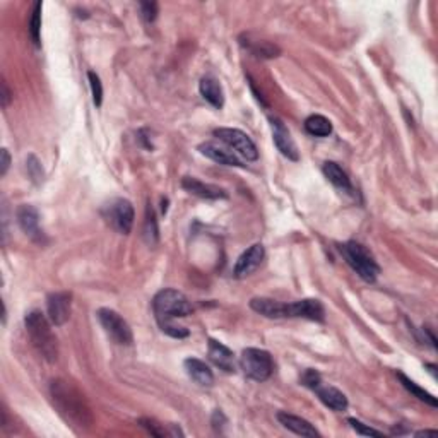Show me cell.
Returning <instances> with one entry per match:
<instances>
[{
	"instance_id": "603a6c76",
	"label": "cell",
	"mask_w": 438,
	"mask_h": 438,
	"mask_svg": "<svg viewBox=\"0 0 438 438\" xmlns=\"http://www.w3.org/2000/svg\"><path fill=\"white\" fill-rule=\"evenodd\" d=\"M305 130L310 136L315 137H327L332 132L331 120L326 118L324 115H310L305 120Z\"/></svg>"
},
{
	"instance_id": "5b68a950",
	"label": "cell",
	"mask_w": 438,
	"mask_h": 438,
	"mask_svg": "<svg viewBox=\"0 0 438 438\" xmlns=\"http://www.w3.org/2000/svg\"><path fill=\"white\" fill-rule=\"evenodd\" d=\"M240 366L249 379L255 382H266L273 375V356L264 349L247 348L240 356Z\"/></svg>"
},
{
	"instance_id": "e575fe53",
	"label": "cell",
	"mask_w": 438,
	"mask_h": 438,
	"mask_svg": "<svg viewBox=\"0 0 438 438\" xmlns=\"http://www.w3.org/2000/svg\"><path fill=\"white\" fill-rule=\"evenodd\" d=\"M10 100H12V94H10V90L7 87L6 83H2V107L3 108L9 107Z\"/></svg>"
},
{
	"instance_id": "6da1fadb",
	"label": "cell",
	"mask_w": 438,
	"mask_h": 438,
	"mask_svg": "<svg viewBox=\"0 0 438 438\" xmlns=\"http://www.w3.org/2000/svg\"><path fill=\"white\" fill-rule=\"evenodd\" d=\"M50 395L59 415L69 425L77 430L91 428L93 425V413L83 392L74 384L65 380H54L50 385Z\"/></svg>"
},
{
	"instance_id": "4dcf8cb0",
	"label": "cell",
	"mask_w": 438,
	"mask_h": 438,
	"mask_svg": "<svg viewBox=\"0 0 438 438\" xmlns=\"http://www.w3.org/2000/svg\"><path fill=\"white\" fill-rule=\"evenodd\" d=\"M140 14L146 23H154L158 17V3L156 2H140Z\"/></svg>"
},
{
	"instance_id": "44dd1931",
	"label": "cell",
	"mask_w": 438,
	"mask_h": 438,
	"mask_svg": "<svg viewBox=\"0 0 438 438\" xmlns=\"http://www.w3.org/2000/svg\"><path fill=\"white\" fill-rule=\"evenodd\" d=\"M199 91L204 100L209 101L214 108H222V105H225V93H222V87L218 79H214L211 76L202 77L199 83Z\"/></svg>"
},
{
	"instance_id": "d4e9b609",
	"label": "cell",
	"mask_w": 438,
	"mask_h": 438,
	"mask_svg": "<svg viewBox=\"0 0 438 438\" xmlns=\"http://www.w3.org/2000/svg\"><path fill=\"white\" fill-rule=\"evenodd\" d=\"M140 426L143 428H146L147 432L151 433L153 437H176V435H183L182 432H180V428H176V426L171 425V428L166 430L165 425H161V423H158L156 419H151V418H143L140 419Z\"/></svg>"
},
{
	"instance_id": "7402d4cb",
	"label": "cell",
	"mask_w": 438,
	"mask_h": 438,
	"mask_svg": "<svg viewBox=\"0 0 438 438\" xmlns=\"http://www.w3.org/2000/svg\"><path fill=\"white\" fill-rule=\"evenodd\" d=\"M322 171L324 175H326V178L335 187V189L344 190V192H351V180H349L348 173H346L337 163L327 161V163H324Z\"/></svg>"
},
{
	"instance_id": "ffe728a7",
	"label": "cell",
	"mask_w": 438,
	"mask_h": 438,
	"mask_svg": "<svg viewBox=\"0 0 438 438\" xmlns=\"http://www.w3.org/2000/svg\"><path fill=\"white\" fill-rule=\"evenodd\" d=\"M250 309L267 319H284L286 317V303L275 302L271 298H253L250 302Z\"/></svg>"
},
{
	"instance_id": "5bb4252c",
	"label": "cell",
	"mask_w": 438,
	"mask_h": 438,
	"mask_svg": "<svg viewBox=\"0 0 438 438\" xmlns=\"http://www.w3.org/2000/svg\"><path fill=\"white\" fill-rule=\"evenodd\" d=\"M17 222H19L21 229L30 236L34 242H41L43 238V231L40 229V214L33 206H21L16 213Z\"/></svg>"
},
{
	"instance_id": "836d02e7",
	"label": "cell",
	"mask_w": 438,
	"mask_h": 438,
	"mask_svg": "<svg viewBox=\"0 0 438 438\" xmlns=\"http://www.w3.org/2000/svg\"><path fill=\"white\" fill-rule=\"evenodd\" d=\"M10 166V154L7 149H2V168H0V175H6L7 169H9Z\"/></svg>"
},
{
	"instance_id": "9c48e42d",
	"label": "cell",
	"mask_w": 438,
	"mask_h": 438,
	"mask_svg": "<svg viewBox=\"0 0 438 438\" xmlns=\"http://www.w3.org/2000/svg\"><path fill=\"white\" fill-rule=\"evenodd\" d=\"M47 312L54 326H63L70 319V312H72V295L69 291L52 293L47 298Z\"/></svg>"
},
{
	"instance_id": "ba28073f",
	"label": "cell",
	"mask_w": 438,
	"mask_h": 438,
	"mask_svg": "<svg viewBox=\"0 0 438 438\" xmlns=\"http://www.w3.org/2000/svg\"><path fill=\"white\" fill-rule=\"evenodd\" d=\"M98 320H100V324L103 326L107 334L113 341L123 346L132 344L134 335L132 331H130V326L115 312V310L101 309L100 312H98Z\"/></svg>"
},
{
	"instance_id": "4fadbf2b",
	"label": "cell",
	"mask_w": 438,
	"mask_h": 438,
	"mask_svg": "<svg viewBox=\"0 0 438 438\" xmlns=\"http://www.w3.org/2000/svg\"><path fill=\"white\" fill-rule=\"evenodd\" d=\"M182 187L183 190H187L192 196L200 197V199H207V200H218V199H226L228 194H226L225 189L218 185H211V183H204L200 180L194 178V176H185L182 180Z\"/></svg>"
},
{
	"instance_id": "4316f807",
	"label": "cell",
	"mask_w": 438,
	"mask_h": 438,
	"mask_svg": "<svg viewBox=\"0 0 438 438\" xmlns=\"http://www.w3.org/2000/svg\"><path fill=\"white\" fill-rule=\"evenodd\" d=\"M41 2H36L33 7V14H31V19H30V34H31V40L36 47H40V33H41Z\"/></svg>"
},
{
	"instance_id": "83f0119b",
	"label": "cell",
	"mask_w": 438,
	"mask_h": 438,
	"mask_svg": "<svg viewBox=\"0 0 438 438\" xmlns=\"http://www.w3.org/2000/svg\"><path fill=\"white\" fill-rule=\"evenodd\" d=\"M87 79H90L94 105H96V107H101V101H103V86H101L100 77H98V74H94L93 70H91V72H87Z\"/></svg>"
},
{
	"instance_id": "7a4b0ae2",
	"label": "cell",
	"mask_w": 438,
	"mask_h": 438,
	"mask_svg": "<svg viewBox=\"0 0 438 438\" xmlns=\"http://www.w3.org/2000/svg\"><path fill=\"white\" fill-rule=\"evenodd\" d=\"M153 310L158 326L165 334L175 339H183L189 335V331L185 327L173 324V319H182V317L190 315L194 312L192 305L183 293L176 291V289H161L154 296Z\"/></svg>"
},
{
	"instance_id": "d6a6232c",
	"label": "cell",
	"mask_w": 438,
	"mask_h": 438,
	"mask_svg": "<svg viewBox=\"0 0 438 438\" xmlns=\"http://www.w3.org/2000/svg\"><path fill=\"white\" fill-rule=\"evenodd\" d=\"M151 235H153L154 242L158 238V226L156 221H154V213L153 209H147V219H146V236H147V242L151 243Z\"/></svg>"
},
{
	"instance_id": "2e32d148",
	"label": "cell",
	"mask_w": 438,
	"mask_h": 438,
	"mask_svg": "<svg viewBox=\"0 0 438 438\" xmlns=\"http://www.w3.org/2000/svg\"><path fill=\"white\" fill-rule=\"evenodd\" d=\"M199 151L200 154H204L206 158H209V160L216 161V163L219 165H225V166H235V168H243L242 161H240V158L236 156L233 151L226 149V147H221L218 146V144L214 143H204L199 146Z\"/></svg>"
},
{
	"instance_id": "ac0fdd59",
	"label": "cell",
	"mask_w": 438,
	"mask_h": 438,
	"mask_svg": "<svg viewBox=\"0 0 438 438\" xmlns=\"http://www.w3.org/2000/svg\"><path fill=\"white\" fill-rule=\"evenodd\" d=\"M185 365L187 373H189L190 379L194 380L196 384H199L200 387H211L214 384V375H213V370L206 365L204 362L197 358H187L183 362Z\"/></svg>"
},
{
	"instance_id": "8992f818",
	"label": "cell",
	"mask_w": 438,
	"mask_h": 438,
	"mask_svg": "<svg viewBox=\"0 0 438 438\" xmlns=\"http://www.w3.org/2000/svg\"><path fill=\"white\" fill-rule=\"evenodd\" d=\"M103 216L113 229L122 235H129L134 226V207L127 199L110 200L103 209Z\"/></svg>"
},
{
	"instance_id": "30bf717a",
	"label": "cell",
	"mask_w": 438,
	"mask_h": 438,
	"mask_svg": "<svg viewBox=\"0 0 438 438\" xmlns=\"http://www.w3.org/2000/svg\"><path fill=\"white\" fill-rule=\"evenodd\" d=\"M286 317H296V319H309L313 322H324L326 320V310L319 300L306 298L295 303H286Z\"/></svg>"
},
{
	"instance_id": "9a60e30c",
	"label": "cell",
	"mask_w": 438,
	"mask_h": 438,
	"mask_svg": "<svg viewBox=\"0 0 438 438\" xmlns=\"http://www.w3.org/2000/svg\"><path fill=\"white\" fill-rule=\"evenodd\" d=\"M209 359L218 366L219 370L226 373H235L236 363H235V355L229 348H226L225 344L216 341V339H209Z\"/></svg>"
},
{
	"instance_id": "1f68e13d",
	"label": "cell",
	"mask_w": 438,
	"mask_h": 438,
	"mask_svg": "<svg viewBox=\"0 0 438 438\" xmlns=\"http://www.w3.org/2000/svg\"><path fill=\"white\" fill-rule=\"evenodd\" d=\"M302 384L305 385V387H309V388H312V390H315V388L319 387L320 384H322V379H320V373L317 372V370H306V372L302 375Z\"/></svg>"
},
{
	"instance_id": "d6986e66",
	"label": "cell",
	"mask_w": 438,
	"mask_h": 438,
	"mask_svg": "<svg viewBox=\"0 0 438 438\" xmlns=\"http://www.w3.org/2000/svg\"><path fill=\"white\" fill-rule=\"evenodd\" d=\"M317 395H319L320 401L324 402V404L327 406V408H331L332 411H346L348 409V397H346L344 394H342L339 388L335 387H331V385H322L320 384L319 387L315 388Z\"/></svg>"
},
{
	"instance_id": "8fae6325",
	"label": "cell",
	"mask_w": 438,
	"mask_h": 438,
	"mask_svg": "<svg viewBox=\"0 0 438 438\" xmlns=\"http://www.w3.org/2000/svg\"><path fill=\"white\" fill-rule=\"evenodd\" d=\"M264 257H266V250H264V247L260 245V243H255V245L250 247L249 250H245V252L240 255V259L236 260L233 275H235L236 279H243L247 278V275L255 273L260 267V264H262Z\"/></svg>"
},
{
	"instance_id": "d590c367",
	"label": "cell",
	"mask_w": 438,
	"mask_h": 438,
	"mask_svg": "<svg viewBox=\"0 0 438 438\" xmlns=\"http://www.w3.org/2000/svg\"><path fill=\"white\" fill-rule=\"evenodd\" d=\"M416 435H437V430H421V432H416Z\"/></svg>"
},
{
	"instance_id": "484cf974",
	"label": "cell",
	"mask_w": 438,
	"mask_h": 438,
	"mask_svg": "<svg viewBox=\"0 0 438 438\" xmlns=\"http://www.w3.org/2000/svg\"><path fill=\"white\" fill-rule=\"evenodd\" d=\"M249 47V50L252 52L253 55L259 56V59H275V56H279V48L275 47V45L269 43V41H255L253 45H247Z\"/></svg>"
},
{
	"instance_id": "e0dca14e",
	"label": "cell",
	"mask_w": 438,
	"mask_h": 438,
	"mask_svg": "<svg viewBox=\"0 0 438 438\" xmlns=\"http://www.w3.org/2000/svg\"><path fill=\"white\" fill-rule=\"evenodd\" d=\"M278 419L286 430L289 432L296 433V435H302V437H320V433L317 432L315 426L310 425L306 419L300 418V416L295 415H289V413H278Z\"/></svg>"
},
{
	"instance_id": "f546056e",
	"label": "cell",
	"mask_w": 438,
	"mask_h": 438,
	"mask_svg": "<svg viewBox=\"0 0 438 438\" xmlns=\"http://www.w3.org/2000/svg\"><path fill=\"white\" fill-rule=\"evenodd\" d=\"M26 165H28V173H30V176L33 178V182L40 183L41 180H43V168H41V163L38 161V158L31 154V156H28Z\"/></svg>"
},
{
	"instance_id": "52a82bcc",
	"label": "cell",
	"mask_w": 438,
	"mask_h": 438,
	"mask_svg": "<svg viewBox=\"0 0 438 438\" xmlns=\"http://www.w3.org/2000/svg\"><path fill=\"white\" fill-rule=\"evenodd\" d=\"M214 136L221 143H225L229 149H235L236 153L242 154L247 161H255L259 158V151H257L253 140L245 132H242V130L221 127V129L214 130Z\"/></svg>"
},
{
	"instance_id": "7c38bea8",
	"label": "cell",
	"mask_w": 438,
	"mask_h": 438,
	"mask_svg": "<svg viewBox=\"0 0 438 438\" xmlns=\"http://www.w3.org/2000/svg\"><path fill=\"white\" fill-rule=\"evenodd\" d=\"M271 125H273V139L275 147L281 151L282 156H286L291 161H298L300 154H298V147H296L295 140H293L291 134L286 129L284 123L279 118H271Z\"/></svg>"
},
{
	"instance_id": "f1b7e54d",
	"label": "cell",
	"mask_w": 438,
	"mask_h": 438,
	"mask_svg": "<svg viewBox=\"0 0 438 438\" xmlns=\"http://www.w3.org/2000/svg\"><path fill=\"white\" fill-rule=\"evenodd\" d=\"M348 423L351 425V428L355 430L356 433H359V435H365V437H382L384 435L382 432H379V430L365 425V423H362L359 419H356V418H348Z\"/></svg>"
},
{
	"instance_id": "277c9868",
	"label": "cell",
	"mask_w": 438,
	"mask_h": 438,
	"mask_svg": "<svg viewBox=\"0 0 438 438\" xmlns=\"http://www.w3.org/2000/svg\"><path fill=\"white\" fill-rule=\"evenodd\" d=\"M342 257L346 259V262L349 264L353 271L366 282H375L377 278L380 274V267L377 264L375 257L372 255L368 249L365 245L358 242H348L344 245L339 247Z\"/></svg>"
},
{
	"instance_id": "cb8c5ba5",
	"label": "cell",
	"mask_w": 438,
	"mask_h": 438,
	"mask_svg": "<svg viewBox=\"0 0 438 438\" xmlns=\"http://www.w3.org/2000/svg\"><path fill=\"white\" fill-rule=\"evenodd\" d=\"M397 377H399V380H401V384L404 385L406 390L411 392V394L415 395V397H418L419 401H423V402H426V404H430V406H433V408H437V406H438V401H437L435 395H432V394H430V392H426L425 388L419 387L418 384L413 382V380H411V379H408V377H406L404 373L399 372V373H397Z\"/></svg>"
},
{
	"instance_id": "3957f363",
	"label": "cell",
	"mask_w": 438,
	"mask_h": 438,
	"mask_svg": "<svg viewBox=\"0 0 438 438\" xmlns=\"http://www.w3.org/2000/svg\"><path fill=\"white\" fill-rule=\"evenodd\" d=\"M24 326H26L28 335L41 358L47 359L48 363H55L59 358V344H56V337L52 332L47 317L38 310H33L24 319Z\"/></svg>"
}]
</instances>
